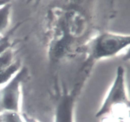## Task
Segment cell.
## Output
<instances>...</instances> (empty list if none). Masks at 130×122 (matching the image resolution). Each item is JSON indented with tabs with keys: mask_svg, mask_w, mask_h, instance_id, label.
<instances>
[{
	"mask_svg": "<svg viewBox=\"0 0 130 122\" xmlns=\"http://www.w3.org/2000/svg\"><path fill=\"white\" fill-rule=\"evenodd\" d=\"M11 5L10 2L0 6V34H5L10 22Z\"/></svg>",
	"mask_w": 130,
	"mask_h": 122,
	"instance_id": "5",
	"label": "cell"
},
{
	"mask_svg": "<svg viewBox=\"0 0 130 122\" xmlns=\"http://www.w3.org/2000/svg\"><path fill=\"white\" fill-rule=\"evenodd\" d=\"M0 122H24L19 112L5 111L0 113Z\"/></svg>",
	"mask_w": 130,
	"mask_h": 122,
	"instance_id": "9",
	"label": "cell"
},
{
	"mask_svg": "<svg viewBox=\"0 0 130 122\" xmlns=\"http://www.w3.org/2000/svg\"><path fill=\"white\" fill-rule=\"evenodd\" d=\"M129 44V34L103 32L91 38L77 51L85 53L88 61H97L117 55Z\"/></svg>",
	"mask_w": 130,
	"mask_h": 122,
	"instance_id": "1",
	"label": "cell"
},
{
	"mask_svg": "<svg viewBox=\"0 0 130 122\" xmlns=\"http://www.w3.org/2000/svg\"><path fill=\"white\" fill-rule=\"evenodd\" d=\"M74 92H65L58 99L54 115V122H74L76 96Z\"/></svg>",
	"mask_w": 130,
	"mask_h": 122,
	"instance_id": "4",
	"label": "cell"
},
{
	"mask_svg": "<svg viewBox=\"0 0 130 122\" xmlns=\"http://www.w3.org/2000/svg\"><path fill=\"white\" fill-rule=\"evenodd\" d=\"M20 25V23L17 24L15 26L6 31L5 34L0 37V55L2 54L10 48L13 47V41H12L11 37Z\"/></svg>",
	"mask_w": 130,
	"mask_h": 122,
	"instance_id": "7",
	"label": "cell"
},
{
	"mask_svg": "<svg viewBox=\"0 0 130 122\" xmlns=\"http://www.w3.org/2000/svg\"><path fill=\"white\" fill-rule=\"evenodd\" d=\"M124 73L123 67L119 66L113 83L101 108L96 114V118L114 113L115 111L129 112V100L126 86Z\"/></svg>",
	"mask_w": 130,
	"mask_h": 122,
	"instance_id": "2",
	"label": "cell"
},
{
	"mask_svg": "<svg viewBox=\"0 0 130 122\" xmlns=\"http://www.w3.org/2000/svg\"><path fill=\"white\" fill-rule=\"evenodd\" d=\"M15 55L16 52L13 47L10 48L0 55V71L7 69L15 62Z\"/></svg>",
	"mask_w": 130,
	"mask_h": 122,
	"instance_id": "8",
	"label": "cell"
},
{
	"mask_svg": "<svg viewBox=\"0 0 130 122\" xmlns=\"http://www.w3.org/2000/svg\"><path fill=\"white\" fill-rule=\"evenodd\" d=\"M22 116L23 119H24V122H40L36 119V118H33L31 116L29 115V114H26V113H22Z\"/></svg>",
	"mask_w": 130,
	"mask_h": 122,
	"instance_id": "10",
	"label": "cell"
},
{
	"mask_svg": "<svg viewBox=\"0 0 130 122\" xmlns=\"http://www.w3.org/2000/svg\"><path fill=\"white\" fill-rule=\"evenodd\" d=\"M22 67L21 63L19 60L15 62L6 69L0 71V87L6 84Z\"/></svg>",
	"mask_w": 130,
	"mask_h": 122,
	"instance_id": "6",
	"label": "cell"
},
{
	"mask_svg": "<svg viewBox=\"0 0 130 122\" xmlns=\"http://www.w3.org/2000/svg\"><path fill=\"white\" fill-rule=\"evenodd\" d=\"M27 74L26 67L22 66L11 80L0 87V113L5 111L20 113L22 85Z\"/></svg>",
	"mask_w": 130,
	"mask_h": 122,
	"instance_id": "3",
	"label": "cell"
},
{
	"mask_svg": "<svg viewBox=\"0 0 130 122\" xmlns=\"http://www.w3.org/2000/svg\"><path fill=\"white\" fill-rule=\"evenodd\" d=\"M10 1H6V0L1 1V0H0V6H3V5H6V4L8 3H10Z\"/></svg>",
	"mask_w": 130,
	"mask_h": 122,
	"instance_id": "11",
	"label": "cell"
}]
</instances>
